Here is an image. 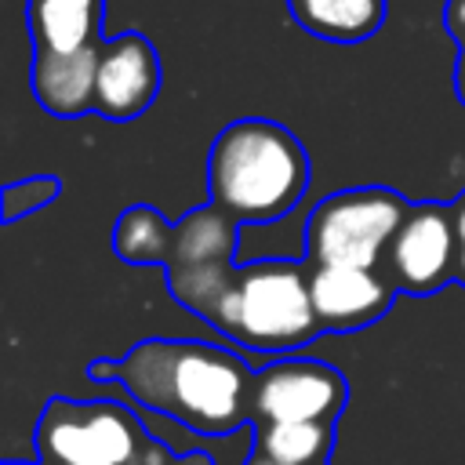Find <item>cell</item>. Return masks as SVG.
Instances as JSON below:
<instances>
[{"label":"cell","mask_w":465,"mask_h":465,"mask_svg":"<svg viewBox=\"0 0 465 465\" xmlns=\"http://www.w3.org/2000/svg\"><path fill=\"white\" fill-rule=\"evenodd\" d=\"M94 381H124L127 392L203 436H225L254 418V378L236 352L189 341L145 338L120 360H94Z\"/></svg>","instance_id":"1"},{"label":"cell","mask_w":465,"mask_h":465,"mask_svg":"<svg viewBox=\"0 0 465 465\" xmlns=\"http://www.w3.org/2000/svg\"><path fill=\"white\" fill-rule=\"evenodd\" d=\"M309 185V156L302 142L262 116L229 124L207 160L211 203L232 214L240 225L280 222L302 200Z\"/></svg>","instance_id":"2"},{"label":"cell","mask_w":465,"mask_h":465,"mask_svg":"<svg viewBox=\"0 0 465 465\" xmlns=\"http://www.w3.org/2000/svg\"><path fill=\"white\" fill-rule=\"evenodd\" d=\"M214 331L269 356H287L309 345L323 334L312 309L309 265L287 258L240 265Z\"/></svg>","instance_id":"3"},{"label":"cell","mask_w":465,"mask_h":465,"mask_svg":"<svg viewBox=\"0 0 465 465\" xmlns=\"http://www.w3.org/2000/svg\"><path fill=\"white\" fill-rule=\"evenodd\" d=\"M36 450L40 465H182L127 407L109 400H51L36 425Z\"/></svg>","instance_id":"4"},{"label":"cell","mask_w":465,"mask_h":465,"mask_svg":"<svg viewBox=\"0 0 465 465\" xmlns=\"http://www.w3.org/2000/svg\"><path fill=\"white\" fill-rule=\"evenodd\" d=\"M411 203L385 185L341 189L312 207L305 222V262L378 269Z\"/></svg>","instance_id":"5"},{"label":"cell","mask_w":465,"mask_h":465,"mask_svg":"<svg viewBox=\"0 0 465 465\" xmlns=\"http://www.w3.org/2000/svg\"><path fill=\"white\" fill-rule=\"evenodd\" d=\"M240 222L214 207L211 200L193 207L185 218L174 222V247L167 258V291L211 327L218 323L229 291L236 283V254Z\"/></svg>","instance_id":"6"},{"label":"cell","mask_w":465,"mask_h":465,"mask_svg":"<svg viewBox=\"0 0 465 465\" xmlns=\"http://www.w3.org/2000/svg\"><path fill=\"white\" fill-rule=\"evenodd\" d=\"M349 400L345 378L309 356H283L254 378V418L258 421H331Z\"/></svg>","instance_id":"7"},{"label":"cell","mask_w":465,"mask_h":465,"mask_svg":"<svg viewBox=\"0 0 465 465\" xmlns=\"http://www.w3.org/2000/svg\"><path fill=\"white\" fill-rule=\"evenodd\" d=\"M389 280L407 294H432L454 280L458 240L450 203H411L389 251Z\"/></svg>","instance_id":"8"},{"label":"cell","mask_w":465,"mask_h":465,"mask_svg":"<svg viewBox=\"0 0 465 465\" xmlns=\"http://www.w3.org/2000/svg\"><path fill=\"white\" fill-rule=\"evenodd\" d=\"M156 91H160V58L149 36L120 33L102 44L94 113H102L105 120H131L156 102Z\"/></svg>","instance_id":"9"},{"label":"cell","mask_w":465,"mask_h":465,"mask_svg":"<svg viewBox=\"0 0 465 465\" xmlns=\"http://www.w3.org/2000/svg\"><path fill=\"white\" fill-rule=\"evenodd\" d=\"M309 291L312 309L323 334L360 331L389 312L396 287L378 269H352V265H309Z\"/></svg>","instance_id":"10"},{"label":"cell","mask_w":465,"mask_h":465,"mask_svg":"<svg viewBox=\"0 0 465 465\" xmlns=\"http://www.w3.org/2000/svg\"><path fill=\"white\" fill-rule=\"evenodd\" d=\"M102 44L76 51V54L33 51V94L51 116H80V113L94 109V80H98Z\"/></svg>","instance_id":"11"},{"label":"cell","mask_w":465,"mask_h":465,"mask_svg":"<svg viewBox=\"0 0 465 465\" xmlns=\"http://www.w3.org/2000/svg\"><path fill=\"white\" fill-rule=\"evenodd\" d=\"M102 7L105 0H29L25 25L33 36V51L76 54L98 47L102 36Z\"/></svg>","instance_id":"12"},{"label":"cell","mask_w":465,"mask_h":465,"mask_svg":"<svg viewBox=\"0 0 465 465\" xmlns=\"http://www.w3.org/2000/svg\"><path fill=\"white\" fill-rule=\"evenodd\" d=\"M291 18L331 44H360L385 22V0H287Z\"/></svg>","instance_id":"13"},{"label":"cell","mask_w":465,"mask_h":465,"mask_svg":"<svg viewBox=\"0 0 465 465\" xmlns=\"http://www.w3.org/2000/svg\"><path fill=\"white\" fill-rule=\"evenodd\" d=\"M334 447L331 421H258L254 450L272 465H327Z\"/></svg>","instance_id":"14"},{"label":"cell","mask_w":465,"mask_h":465,"mask_svg":"<svg viewBox=\"0 0 465 465\" xmlns=\"http://www.w3.org/2000/svg\"><path fill=\"white\" fill-rule=\"evenodd\" d=\"M174 247V225L149 203H134L116 218L113 251L131 265H167Z\"/></svg>","instance_id":"15"},{"label":"cell","mask_w":465,"mask_h":465,"mask_svg":"<svg viewBox=\"0 0 465 465\" xmlns=\"http://www.w3.org/2000/svg\"><path fill=\"white\" fill-rule=\"evenodd\" d=\"M62 193V182L44 174V178H29V182H11L4 189V222H18L25 211H36L44 203H51Z\"/></svg>","instance_id":"16"},{"label":"cell","mask_w":465,"mask_h":465,"mask_svg":"<svg viewBox=\"0 0 465 465\" xmlns=\"http://www.w3.org/2000/svg\"><path fill=\"white\" fill-rule=\"evenodd\" d=\"M443 25L454 36L458 51H465V0H447L443 4Z\"/></svg>","instance_id":"17"},{"label":"cell","mask_w":465,"mask_h":465,"mask_svg":"<svg viewBox=\"0 0 465 465\" xmlns=\"http://www.w3.org/2000/svg\"><path fill=\"white\" fill-rule=\"evenodd\" d=\"M454 207V240H458V262H454V280L465 283V196L450 203Z\"/></svg>","instance_id":"18"},{"label":"cell","mask_w":465,"mask_h":465,"mask_svg":"<svg viewBox=\"0 0 465 465\" xmlns=\"http://www.w3.org/2000/svg\"><path fill=\"white\" fill-rule=\"evenodd\" d=\"M454 91H458V102L465 105V51H458V62H454Z\"/></svg>","instance_id":"19"},{"label":"cell","mask_w":465,"mask_h":465,"mask_svg":"<svg viewBox=\"0 0 465 465\" xmlns=\"http://www.w3.org/2000/svg\"><path fill=\"white\" fill-rule=\"evenodd\" d=\"M247 465H272V461H265V458H258V454H251V458H247Z\"/></svg>","instance_id":"20"},{"label":"cell","mask_w":465,"mask_h":465,"mask_svg":"<svg viewBox=\"0 0 465 465\" xmlns=\"http://www.w3.org/2000/svg\"><path fill=\"white\" fill-rule=\"evenodd\" d=\"M7 465H22V461H7Z\"/></svg>","instance_id":"21"}]
</instances>
